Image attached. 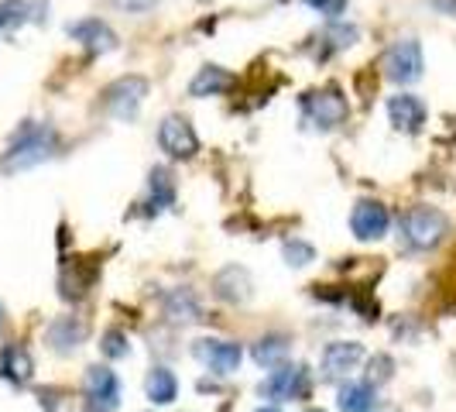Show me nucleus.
I'll return each instance as SVG.
<instances>
[{
    "label": "nucleus",
    "mask_w": 456,
    "mask_h": 412,
    "mask_svg": "<svg viewBox=\"0 0 456 412\" xmlns=\"http://www.w3.org/2000/svg\"><path fill=\"white\" fill-rule=\"evenodd\" d=\"M55 152H59V135H55V128H48V124H31V120H28V124L18 128V135L11 137L7 152L0 155V169H4V172H28V169L48 161Z\"/></svg>",
    "instance_id": "1"
},
{
    "label": "nucleus",
    "mask_w": 456,
    "mask_h": 412,
    "mask_svg": "<svg viewBox=\"0 0 456 412\" xmlns=\"http://www.w3.org/2000/svg\"><path fill=\"white\" fill-rule=\"evenodd\" d=\"M450 234V217L436 206H411L402 217V237L415 251H433Z\"/></svg>",
    "instance_id": "2"
},
{
    "label": "nucleus",
    "mask_w": 456,
    "mask_h": 412,
    "mask_svg": "<svg viewBox=\"0 0 456 412\" xmlns=\"http://www.w3.org/2000/svg\"><path fill=\"white\" fill-rule=\"evenodd\" d=\"M302 117L316 131H333V128L346 124L350 103H346L340 87H322V90H313L302 96Z\"/></svg>",
    "instance_id": "3"
},
{
    "label": "nucleus",
    "mask_w": 456,
    "mask_h": 412,
    "mask_svg": "<svg viewBox=\"0 0 456 412\" xmlns=\"http://www.w3.org/2000/svg\"><path fill=\"white\" fill-rule=\"evenodd\" d=\"M381 69L391 83L398 87H411L422 79V69H426V59H422V45L415 38H398L391 42L385 59H381Z\"/></svg>",
    "instance_id": "4"
},
{
    "label": "nucleus",
    "mask_w": 456,
    "mask_h": 412,
    "mask_svg": "<svg viewBox=\"0 0 456 412\" xmlns=\"http://www.w3.org/2000/svg\"><path fill=\"white\" fill-rule=\"evenodd\" d=\"M144 96H148V79L131 72V76L114 79V83L103 90V107H107V114L117 117V120H134L137 111H141V103H144Z\"/></svg>",
    "instance_id": "5"
},
{
    "label": "nucleus",
    "mask_w": 456,
    "mask_h": 412,
    "mask_svg": "<svg viewBox=\"0 0 456 412\" xmlns=\"http://www.w3.org/2000/svg\"><path fill=\"white\" fill-rule=\"evenodd\" d=\"M261 391V399H268V402H296L302 399L305 391H309V367L305 365H285L274 367L272 375L257 385Z\"/></svg>",
    "instance_id": "6"
},
{
    "label": "nucleus",
    "mask_w": 456,
    "mask_h": 412,
    "mask_svg": "<svg viewBox=\"0 0 456 412\" xmlns=\"http://www.w3.org/2000/svg\"><path fill=\"white\" fill-rule=\"evenodd\" d=\"M192 358L203 367H209L213 375H233L240 361H244V350L237 341H224V337H200L192 343Z\"/></svg>",
    "instance_id": "7"
},
{
    "label": "nucleus",
    "mask_w": 456,
    "mask_h": 412,
    "mask_svg": "<svg viewBox=\"0 0 456 412\" xmlns=\"http://www.w3.org/2000/svg\"><path fill=\"white\" fill-rule=\"evenodd\" d=\"M159 144L168 159H196V152H200V135H196V128L189 124V117L168 114L159 124Z\"/></svg>",
    "instance_id": "8"
},
{
    "label": "nucleus",
    "mask_w": 456,
    "mask_h": 412,
    "mask_svg": "<svg viewBox=\"0 0 456 412\" xmlns=\"http://www.w3.org/2000/svg\"><path fill=\"white\" fill-rule=\"evenodd\" d=\"M90 412H114L120 406V378L107 365H93L83 378Z\"/></svg>",
    "instance_id": "9"
},
{
    "label": "nucleus",
    "mask_w": 456,
    "mask_h": 412,
    "mask_svg": "<svg viewBox=\"0 0 456 412\" xmlns=\"http://www.w3.org/2000/svg\"><path fill=\"white\" fill-rule=\"evenodd\" d=\"M391 227V213L378 200H361L350 213V230L357 241H381Z\"/></svg>",
    "instance_id": "10"
},
{
    "label": "nucleus",
    "mask_w": 456,
    "mask_h": 412,
    "mask_svg": "<svg viewBox=\"0 0 456 412\" xmlns=\"http://www.w3.org/2000/svg\"><path fill=\"white\" fill-rule=\"evenodd\" d=\"M364 361V347L357 341H333L322 347V378L340 382L354 367Z\"/></svg>",
    "instance_id": "11"
},
{
    "label": "nucleus",
    "mask_w": 456,
    "mask_h": 412,
    "mask_svg": "<svg viewBox=\"0 0 456 412\" xmlns=\"http://www.w3.org/2000/svg\"><path fill=\"white\" fill-rule=\"evenodd\" d=\"M66 35L72 38V42H79L90 55H107V52H114L117 48L114 28H110L107 21H100V18H83V21L69 24Z\"/></svg>",
    "instance_id": "12"
},
{
    "label": "nucleus",
    "mask_w": 456,
    "mask_h": 412,
    "mask_svg": "<svg viewBox=\"0 0 456 412\" xmlns=\"http://www.w3.org/2000/svg\"><path fill=\"white\" fill-rule=\"evenodd\" d=\"M426 103L415 96V93H398V96H391L388 100V120L395 131H402V135H419L422 131V124H426Z\"/></svg>",
    "instance_id": "13"
},
{
    "label": "nucleus",
    "mask_w": 456,
    "mask_h": 412,
    "mask_svg": "<svg viewBox=\"0 0 456 412\" xmlns=\"http://www.w3.org/2000/svg\"><path fill=\"white\" fill-rule=\"evenodd\" d=\"M213 296L220 299V302H230V306H244L254 296L251 272L240 268V265H227L224 272H216V278H213Z\"/></svg>",
    "instance_id": "14"
},
{
    "label": "nucleus",
    "mask_w": 456,
    "mask_h": 412,
    "mask_svg": "<svg viewBox=\"0 0 456 412\" xmlns=\"http://www.w3.org/2000/svg\"><path fill=\"white\" fill-rule=\"evenodd\" d=\"M86 334H90V326L79 320V317H59V320L48 323L45 343L55 354H72L79 343L86 341Z\"/></svg>",
    "instance_id": "15"
},
{
    "label": "nucleus",
    "mask_w": 456,
    "mask_h": 412,
    "mask_svg": "<svg viewBox=\"0 0 456 412\" xmlns=\"http://www.w3.org/2000/svg\"><path fill=\"white\" fill-rule=\"evenodd\" d=\"M35 375V361H31V350L24 343H7L0 350V378H7L11 385H28Z\"/></svg>",
    "instance_id": "16"
},
{
    "label": "nucleus",
    "mask_w": 456,
    "mask_h": 412,
    "mask_svg": "<svg viewBox=\"0 0 456 412\" xmlns=\"http://www.w3.org/2000/svg\"><path fill=\"white\" fill-rule=\"evenodd\" d=\"M165 317L168 323H175V326H189V323H200L203 320V306H200V296L192 293V289H172L168 296H165Z\"/></svg>",
    "instance_id": "17"
},
{
    "label": "nucleus",
    "mask_w": 456,
    "mask_h": 412,
    "mask_svg": "<svg viewBox=\"0 0 456 412\" xmlns=\"http://www.w3.org/2000/svg\"><path fill=\"white\" fill-rule=\"evenodd\" d=\"M168 206H175V179L165 165H155L148 172V213H161Z\"/></svg>",
    "instance_id": "18"
},
{
    "label": "nucleus",
    "mask_w": 456,
    "mask_h": 412,
    "mask_svg": "<svg viewBox=\"0 0 456 412\" xmlns=\"http://www.w3.org/2000/svg\"><path fill=\"white\" fill-rule=\"evenodd\" d=\"M144 395L155 402V406H172L175 395H179V378L168 371V367H151L148 378H144Z\"/></svg>",
    "instance_id": "19"
},
{
    "label": "nucleus",
    "mask_w": 456,
    "mask_h": 412,
    "mask_svg": "<svg viewBox=\"0 0 456 412\" xmlns=\"http://www.w3.org/2000/svg\"><path fill=\"white\" fill-rule=\"evenodd\" d=\"M233 87V76H230L224 66H203L196 72V79L189 83V93L196 96V100H203V96H220V93H227Z\"/></svg>",
    "instance_id": "20"
},
{
    "label": "nucleus",
    "mask_w": 456,
    "mask_h": 412,
    "mask_svg": "<svg viewBox=\"0 0 456 412\" xmlns=\"http://www.w3.org/2000/svg\"><path fill=\"white\" fill-rule=\"evenodd\" d=\"M289 337L285 334H268V337H261V341L254 343L251 358L257 367H281L289 361Z\"/></svg>",
    "instance_id": "21"
},
{
    "label": "nucleus",
    "mask_w": 456,
    "mask_h": 412,
    "mask_svg": "<svg viewBox=\"0 0 456 412\" xmlns=\"http://www.w3.org/2000/svg\"><path fill=\"white\" fill-rule=\"evenodd\" d=\"M374 385L367 382H346L340 385V395H337V409L340 412H370L374 409Z\"/></svg>",
    "instance_id": "22"
},
{
    "label": "nucleus",
    "mask_w": 456,
    "mask_h": 412,
    "mask_svg": "<svg viewBox=\"0 0 456 412\" xmlns=\"http://www.w3.org/2000/svg\"><path fill=\"white\" fill-rule=\"evenodd\" d=\"M31 4L28 0H0V35L7 31H18L21 24L31 21Z\"/></svg>",
    "instance_id": "23"
},
{
    "label": "nucleus",
    "mask_w": 456,
    "mask_h": 412,
    "mask_svg": "<svg viewBox=\"0 0 456 412\" xmlns=\"http://www.w3.org/2000/svg\"><path fill=\"white\" fill-rule=\"evenodd\" d=\"M357 38H361V31H357L354 24H330L320 35V45L326 48V52H343V48L354 45ZM326 52H322V55H326Z\"/></svg>",
    "instance_id": "24"
},
{
    "label": "nucleus",
    "mask_w": 456,
    "mask_h": 412,
    "mask_svg": "<svg viewBox=\"0 0 456 412\" xmlns=\"http://www.w3.org/2000/svg\"><path fill=\"white\" fill-rule=\"evenodd\" d=\"M100 350H103V358H110V361H120V358H127V354H131L127 334H120V330H107V334L100 337Z\"/></svg>",
    "instance_id": "25"
},
{
    "label": "nucleus",
    "mask_w": 456,
    "mask_h": 412,
    "mask_svg": "<svg viewBox=\"0 0 456 412\" xmlns=\"http://www.w3.org/2000/svg\"><path fill=\"white\" fill-rule=\"evenodd\" d=\"M281 254H285V261H289V265H296V268H302V265H309V261L316 258V251H313V244H305V241H298V237H292V241H285V244H281Z\"/></svg>",
    "instance_id": "26"
},
{
    "label": "nucleus",
    "mask_w": 456,
    "mask_h": 412,
    "mask_svg": "<svg viewBox=\"0 0 456 412\" xmlns=\"http://www.w3.org/2000/svg\"><path fill=\"white\" fill-rule=\"evenodd\" d=\"M302 4H309L313 11H320L322 18H340L350 0H302Z\"/></svg>",
    "instance_id": "27"
},
{
    "label": "nucleus",
    "mask_w": 456,
    "mask_h": 412,
    "mask_svg": "<svg viewBox=\"0 0 456 412\" xmlns=\"http://www.w3.org/2000/svg\"><path fill=\"white\" fill-rule=\"evenodd\" d=\"M120 11H131V14H144V11H151L159 0H114Z\"/></svg>",
    "instance_id": "28"
},
{
    "label": "nucleus",
    "mask_w": 456,
    "mask_h": 412,
    "mask_svg": "<svg viewBox=\"0 0 456 412\" xmlns=\"http://www.w3.org/2000/svg\"><path fill=\"white\" fill-rule=\"evenodd\" d=\"M439 14H450V18H456V0H429Z\"/></svg>",
    "instance_id": "29"
},
{
    "label": "nucleus",
    "mask_w": 456,
    "mask_h": 412,
    "mask_svg": "<svg viewBox=\"0 0 456 412\" xmlns=\"http://www.w3.org/2000/svg\"><path fill=\"white\" fill-rule=\"evenodd\" d=\"M257 412H281V409H278V406H261Z\"/></svg>",
    "instance_id": "30"
},
{
    "label": "nucleus",
    "mask_w": 456,
    "mask_h": 412,
    "mask_svg": "<svg viewBox=\"0 0 456 412\" xmlns=\"http://www.w3.org/2000/svg\"><path fill=\"white\" fill-rule=\"evenodd\" d=\"M0 323H4V309H0Z\"/></svg>",
    "instance_id": "31"
},
{
    "label": "nucleus",
    "mask_w": 456,
    "mask_h": 412,
    "mask_svg": "<svg viewBox=\"0 0 456 412\" xmlns=\"http://www.w3.org/2000/svg\"><path fill=\"white\" fill-rule=\"evenodd\" d=\"M305 412H322V409H305Z\"/></svg>",
    "instance_id": "32"
}]
</instances>
